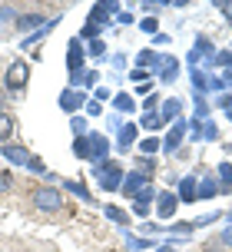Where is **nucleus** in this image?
I'll list each match as a JSON object with an SVG mask.
<instances>
[{"mask_svg": "<svg viewBox=\"0 0 232 252\" xmlns=\"http://www.w3.org/2000/svg\"><path fill=\"white\" fill-rule=\"evenodd\" d=\"M110 63H113L116 70H123V66H126V53H119V50H116L113 57H110Z\"/></svg>", "mask_w": 232, "mask_h": 252, "instance_id": "obj_48", "label": "nucleus"}, {"mask_svg": "<svg viewBox=\"0 0 232 252\" xmlns=\"http://www.w3.org/2000/svg\"><path fill=\"white\" fill-rule=\"evenodd\" d=\"M193 120H203V123L209 120V103H206V96H196V116H193Z\"/></svg>", "mask_w": 232, "mask_h": 252, "instance_id": "obj_38", "label": "nucleus"}, {"mask_svg": "<svg viewBox=\"0 0 232 252\" xmlns=\"http://www.w3.org/2000/svg\"><path fill=\"white\" fill-rule=\"evenodd\" d=\"M90 53H93V57H103V53H106V43H103V40H93V43H90Z\"/></svg>", "mask_w": 232, "mask_h": 252, "instance_id": "obj_50", "label": "nucleus"}, {"mask_svg": "<svg viewBox=\"0 0 232 252\" xmlns=\"http://www.w3.org/2000/svg\"><path fill=\"white\" fill-rule=\"evenodd\" d=\"M219 246H229V249H232V226H229V229H222V236H219Z\"/></svg>", "mask_w": 232, "mask_h": 252, "instance_id": "obj_52", "label": "nucleus"}, {"mask_svg": "<svg viewBox=\"0 0 232 252\" xmlns=\"http://www.w3.org/2000/svg\"><path fill=\"white\" fill-rule=\"evenodd\" d=\"M60 110H63V113H80V110H83V106H87V96H83V93H80V90H70L66 87L63 93H60Z\"/></svg>", "mask_w": 232, "mask_h": 252, "instance_id": "obj_7", "label": "nucleus"}, {"mask_svg": "<svg viewBox=\"0 0 232 252\" xmlns=\"http://www.w3.org/2000/svg\"><path fill=\"white\" fill-rule=\"evenodd\" d=\"M83 63H87L83 43H80V40H70V50H66V66H70V73H77V70H83Z\"/></svg>", "mask_w": 232, "mask_h": 252, "instance_id": "obj_14", "label": "nucleus"}, {"mask_svg": "<svg viewBox=\"0 0 232 252\" xmlns=\"http://www.w3.org/2000/svg\"><path fill=\"white\" fill-rule=\"evenodd\" d=\"M216 106H219V110H232V93H219V96H216Z\"/></svg>", "mask_w": 232, "mask_h": 252, "instance_id": "obj_45", "label": "nucleus"}, {"mask_svg": "<svg viewBox=\"0 0 232 252\" xmlns=\"http://www.w3.org/2000/svg\"><path fill=\"white\" fill-rule=\"evenodd\" d=\"M100 7H103L110 17H116V13H119V3H116V0H100Z\"/></svg>", "mask_w": 232, "mask_h": 252, "instance_id": "obj_47", "label": "nucleus"}, {"mask_svg": "<svg viewBox=\"0 0 232 252\" xmlns=\"http://www.w3.org/2000/svg\"><path fill=\"white\" fill-rule=\"evenodd\" d=\"M156 106H159V100H156L153 93H149V96L143 100V113H156Z\"/></svg>", "mask_w": 232, "mask_h": 252, "instance_id": "obj_46", "label": "nucleus"}, {"mask_svg": "<svg viewBox=\"0 0 232 252\" xmlns=\"http://www.w3.org/2000/svg\"><path fill=\"white\" fill-rule=\"evenodd\" d=\"M226 116H229V123H232V110H226Z\"/></svg>", "mask_w": 232, "mask_h": 252, "instance_id": "obj_57", "label": "nucleus"}, {"mask_svg": "<svg viewBox=\"0 0 232 252\" xmlns=\"http://www.w3.org/2000/svg\"><path fill=\"white\" fill-rule=\"evenodd\" d=\"M119 126H123V120H119V113H113L110 116V129H119Z\"/></svg>", "mask_w": 232, "mask_h": 252, "instance_id": "obj_55", "label": "nucleus"}, {"mask_svg": "<svg viewBox=\"0 0 232 252\" xmlns=\"http://www.w3.org/2000/svg\"><path fill=\"white\" fill-rule=\"evenodd\" d=\"M0 156H3V159H7L10 166H24V169H30V163L37 159V156L27 150V146H10V143L0 150Z\"/></svg>", "mask_w": 232, "mask_h": 252, "instance_id": "obj_5", "label": "nucleus"}, {"mask_svg": "<svg viewBox=\"0 0 232 252\" xmlns=\"http://www.w3.org/2000/svg\"><path fill=\"white\" fill-rule=\"evenodd\" d=\"M146 186V176H143L140 169H133V173H126V179H123V186H119V192L126 196V199H136V192Z\"/></svg>", "mask_w": 232, "mask_h": 252, "instance_id": "obj_11", "label": "nucleus"}, {"mask_svg": "<svg viewBox=\"0 0 232 252\" xmlns=\"http://www.w3.org/2000/svg\"><path fill=\"white\" fill-rule=\"evenodd\" d=\"M156 196H159V192H156V186H149V183H146V186L136 192V202H146V206H153Z\"/></svg>", "mask_w": 232, "mask_h": 252, "instance_id": "obj_31", "label": "nucleus"}, {"mask_svg": "<svg viewBox=\"0 0 232 252\" xmlns=\"http://www.w3.org/2000/svg\"><path fill=\"white\" fill-rule=\"evenodd\" d=\"M153 43H156V47H166V43H169V33H156Z\"/></svg>", "mask_w": 232, "mask_h": 252, "instance_id": "obj_53", "label": "nucleus"}, {"mask_svg": "<svg viewBox=\"0 0 232 252\" xmlns=\"http://www.w3.org/2000/svg\"><path fill=\"white\" fill-rule=\"evenodd\" d=\"M100 33H103V27H96V24H90V20H87V24H83V30H80V37L83 40H100Z\"/></svg>", "mask_w": 232, "mask_h": 252, "instance_id": "obj_32", "label": "nucleus"}, {"mask_svg": "<svg viewBox=\"0 0 232 252\" xmlns=\"http://www.w3.org/2000/svg\"><path fill=\"white\" fill-rule=\"evenodd\" d=\"M159 116H163V123H179L182 116V100L179 96H169V100L159 103Z\"/></svg>", "mask_w": 232, "mask_h": 252, "instance_id": "obj_10", "label": "nucleus"}, {"mask_svg": "<svg viewBox=\"0 0 232 252\" xmlns=\"http://www.w3.org/2000/svg\"><path fill=\"white\" fill-rule=\"evenodd\" d=\"M47 24V20H43V13H20V17H17V33H27V30H40V27Z\"/></svg>", "mask_w": 232, "mask_h": 252, "instance_id": "obj_16", "label": "nucleus"}, {"mask_svg": "<svg viewBox=\"0 0 232 252\" xmlns=\"http://www.w3.org/2000/svg\"><path fill=\"white\" fill-rule=\"evenodd\" d=\"M110 159V136L106 133H90V159L87 163L96 166V163H106Z\"/></svg>", "mask_w": 232, "mask_h": 252, "instance_id": "obj_4", "label": "nucleus"}, {"mask_svg": "<svg viewBox=\"0 0 232 252\" xmlns=\"http://www.w3.org/2000/svg\"><path fill=\"white\" fill-rule=\"evenodd\" d=\"M129 80H133L136 87H143V83H149V70H140V66H136V70H129Z\"/></svg>", "mask_w": 232, "mask_h": 252, "instance_id": "obj_41", "label": "nucleus"}, {"mask_svg": "<svg viewBox=\"0 0 232 252\" xmlns=\"http://www.w3.org/2000/svg\"><path fill=\"white\" fill-rule=\"evenodd\" d=\"M90 24H96V27H106V24H110V13H106L100 3H93V7H90Z\"/></svg>", "mask_w": 232, "mask_h": 252, "instance_id": "obj_29", "label": "nucleus"}, {"mask_svg": "<svg viewBox=\"0 0 232 252\" xmlns=\"http://www.w3.org/2000/svg\"><path fill=\"white\" fill-rule=\"evenodd\" d=\"M149 213H153V206H146V202H136V199H133V216H136V219H149Z\"/></svg>", "mask_w": 232, "mask_h": 252, "instance_id": "obj_42", "label": "nucleus"}, {"mask_svg": "<svg viewBox=\"0 0 232 252\" xmlns=\"http://www.w3.org/2000/svg\"><path fill=\"white\" fill-rule=\"evenodd\" d=\"M60 189H63V192H73V196H77V199H83V202H93V192L83 186L80 179H63V183H60Z\"/></svg>", "mask_w": 232, "mask_h": 252, "instance_id": "obj_20", "label": "nucleus"}, {"mask_svg": "<svg viewBox=\"0 0 232 252\" xmlns=\"http://www.w3.org/2000/svg\"><path fill=\"white\" fill-rule=\"evenodd\" d=\"M222 87L232 90V70H222Z\"/></svg>", "mask_w": 232, "mask_h": 252, "instance_id": "obj_54", "label": "nucleus"}, {"mask_svg": "<svg viewBox=\"0 0 232 252\" xmlns=\"http://www.w3.org/2000/svg\"><path fill=\"white\" fill-rule=\"evenodd\" d=\"M17 17H20V13L13 10L10 3H0V24H17Z\"/></svg>", "mask_w": 232, "mask_h": 252, "instance_id": "obj_37", "label": "nucleus"}, {"mask_svg": "<svg viewBox=\"0 0 232 252\" xmlns=\"http://www.w3.org/2000/svg\"><path fill=\"white\" fill-rule=\"evenodd\" d=\"M186 133H189V123H186V120L173 123V129H169L166 139H163V153H179V146H182V139H186Z\"/></svg>", "mask_w": 232, "mask_h": 252, "instance_id": "obj_6", "label": "nucleus"}, {"mask_svg": "<svg viewBox=\"0 0 232 252\" xmlns=\"http://www.w3.org/2000/svg\"><path fill=\"white\" fill-rule=\"evenodd\" d=\"M216 179H219V189H222V192H232V163H226V159H222V163L216 166Z\"/></svg>", "mask_w": 232, "mask_h": 252, "instance_id": "obj_21", "label": "nucleus"}, {"mask_svg": "<svg viewBox=\"0 0 232 252\" xmlns=\"http://www.w3.org/2000/svg\"><path fill=\"white\" fill-rule=\"evenodd\" d=\"M203 139H206V143H216V139H219V126L212 123V120L203 123Z\"/></svg>", "mask_w": 232, "mask_h": 252, "instance_id": "obj_36", "label": "nucleus"}, {"mask_svg": "<svg viewBox=\"0 0 232 252\" xmlns=\"http://www.w3.org/2000/svg\"><path fill=\"white\" fill-rule=\"evenodd\" d=\"M193 53H196V57H199L203 63H206V66H209V63L216 60V53H219V50L212 47V40H209L206 33H199V37L193 40Z\"/></svg>", "mask_w": 232, "mask_h": 252, "instance_id": "obj_9", "label": "nucleus"}, {"mask_svg": "<svg viewBox=\"0 0 232 252\" xmlns=\"http://www.w3.org/2000/svg\"><path fill=\"white\" fill-rule=\"evenodd\" d=\"M156 242L153 239H146V236H133V232H126V249L129 252H146V249H153Z\"/></svg>", "mask_w": 232, "mask_h": 252, "instance_id": "obj_23", "label": "nucleus"}, {"mask_svg": "<svg viewBox=\"0 0 232 252\" xmlns=\"http://www.w3.org/2000/svg\"><path fill=\"white\" fill-rule=\"evenodd\" d=\"M96 83H100L96 70H77V73H70V90L73 87H96Z\"/></svg>", "mask_w": 232, "mask_h": 252, "instance_id": "obj_19", "label": "nucleus"}, {"mask_svg": "<svg viewBox=\"0 0 232 252\" xmlns=\"http://www.w3.org/2000/svg\"><path fill=\"white\" fill-rule=\"evenodd\" d=\"M10 186H13V176H10V169H3L0 173V192H10Z\"/></svg>", "mask_w": 232, "mask_h": 252, "instance_id": "obj_44", "label": "nucleus"}, {"mask_svg": "<svg viewBox=\"0 0 232 252\" xmlns=\"http://www.w3.org/2000/svg\"><path fill=\"white\" fill-rule=\"evenodd\" d=\"M140 30H143V33H153V37H156V33H159V24H156V17H143Z\"/></svg>", "mask_w": 232, "mask_h": 252, "instance_id": "obj_43", "label": "nucleus"}, {"mask_svg": "<svg viewBox=\"0 0 232 252\" xmlns=\"http://www.w3.org/2000/svg\"><path fill=\"white\" fill-rule=\"evenodd\" d=\"M10 136H13V120L10 113H0V143H10Z\"/></svg>", "mask_w": 232, "mask_h": 252, "instance_id": "obj_28", "label": "nucleus"}, {"mask_svg": "<svg viewBox=\"0 0 232 252\" xmlns=\"http://www.w3.org/2000/svg\"><path fill=\"white\" fill-rule=\"evenodd\" d=\"M83 110H87L90 116H100V113H103V106H100L96 100H87V106H83Z\"/></svg>", "mask_w": 232, "mask_h": 252, "instance_id": "obj_51", "label": "nucleus"}, {"mask_svg": "<svg viewBox=\"0 0 232 252\" xmlns=\"http://www.w3.org/2000/svg\"><path fill=\"white\" fill-rule=\"evenodd\" d=\"M209 66H222V70H232V50H219V53H216V60L209 63Z\"/></svg>", "mask_w": 232, "mask_h": 252, "instance_id": "obj_35", "label": "nucleus"}, {"mask_svg": "<svg viewBox=\"0 0 232 252\" xmlns=\"http://www.w3.org/2000/svg\"><path fill=\"white\" fill-rule=\"evenodd\" d=\"M63 202H66V196H63V189H60V186H40V189H33V206H37L40 213H60Z\"/></svg>", "mask_w": 232, "mask_h": 252, "instance_id": "obj_2", "label": "nucleus"}, {"mask_svg": "<svg viewBox=\"0 0 232 252\" xmlns=\"http://www.w3.org/2000/svg\"><path fill=\"white\" fill-rule=\"evenodd\" d=\"M176 209H179V196L176 192H159L156 196V216L159 219H173Z\"/></svg>", "mask_w": 232, "mask_h": 252, "instance_id": "obj_8", "label": "nucleus"}, {"mask_svg": "<svg viewBox=\"0 0 232 252\" xmlns=\"http://www.w3.org/2000/svg\"><path fill=\"white\" fill-rule=\"evenodd\" d=\"M189 83H193V93H196V96H206V93H212V90H209V73L203 70V66H196L193 73H189Z\"/></svg>", "mask_w": 232, "mask_h": 252, "instance_id": "obj_17", "label": "nucleus"}, {"mask_svg": "<svg viewBox=\"0 0 232 252\" xmlns=\"http://www.w3.org/2000/svg\"><path fill=\"white\" fill-rule=\"evenodd\" d=\"M70 129H73V136H87V116H73Z\"/></svg>", "mask_w": 232, "mask_h": 252, "instance_id": "obj_40", "label": "nucleus"}, {"mask_svg": "<svg viewBox=\"0 0 232 252\" xmlns=\"http://www.w3.org/2000/svg\"><path fill=\"white\" fill-rule=\"evenodd\" d=\"M136 133H140V126L123 123V126H119V139H116V150H119V153L133 150V143H136Z\"/></svg>", "mask_w": 232, "mask_h": 252, "instance_id": "obj_15", "label": "nucleus"}, {"mask_svg": "<svg viewBox=\"0 0 232 252\" xmlns=\"http://www.w3.org/2000/svg\"><path fill=\"white\" fill-rule=\"evenodd\" d=\"M159 252H176V249H173V242H166V246H159Z\"/></svg>", "mask_w": 232, "mask_h": 252, "instance_id": "obj_56", "label": "nucleus"}, {"mask_svg": "<svg viewBox=\"0 0 232 252\" xmlns=\"http://www.w3.org/2000/svg\"><path fill=\"white\" fill-rule=\"evenodd\" d=\"M57 24H60V17H50V20H47V24L40 27V30H37V33H33V37H24V47H33L37 40H43V37H47V33H50V30H53V27H57Z\"/></svg>", "mask_w": 232, "mask_h": 252, "instance_id": "obj_24", "label": "nucleus"}, {"mask_svg": "<svg viewBox=\"0 0 232 252\" xmlns=\"http://www.w3.org/2000/svg\"><path fill=\"white\" fill-rule=\"evenodd\" d=\"M176 196H179V202H196L199 199V183H196V176H182L179 186H176Z\"/></svg>", "mask_w": 232, "mask_h": 252, "instance_id": "obj_12", "label": "nucleus"}, {"mask_svg": "<svg viewBox=\"0 0 232 252\" xmlns=\"http://www.w3.org/2000/svg\"><path fill=\"white\" fill-rule=\"evenodd\" d=\"M93 100H96V103L110 100V87H96V90H93Z\"/></svg>", "mask_w": 232, "mask_h": 252, "instance_id": "obj_49", "label": "nucleus"}, {"mask_svg": "<svg viewBox=\"0 0 232 252\" xmlns=\"http://www.w3.org/2000/svg\"><path fill=\"white\" fill-rule=\"evenodd\" d=\"M3 80H7V90H17V93H20V90L30 83V63L27 60H10Z\"/></svg>", "mask_w": 232, "mask_h": 252, "instance_id": "obj_3", "label": "nucleus"}, {"mask_svg": "<svg viewBox=\"0 0 232 252\" xmlns=\"http://www.w3.org/2000/svg\"><path fill=\"white\" fill-rule=\"evenodd\" d=\"M176 76H179V60L176 57H166L163 60V66H159V83H176Z\"/></svg>", "mask_w": 232, "mask_h": 252, "instance_id": "obj_18", "label": "nucleus"}, {"mask_svg": "<svg viewBox=\"0 0 232 252\" xmlns=\"http://www.w3.org/2000/svg\"><path fill=\"white\" fill-rule=\"evenodd\" d=\"M103 216L110 219V222H116V226H129V213L126 209H116V206H106Z\"/></svg>", "mask_w": 232, "mask_h": 252, "instance_id": "obj_26", "label": "nucleus"}, {"mask_svg": "<svg viewBox=\"0 0 232 252\" xmlns=\"http://www.w3.org/2000/svg\"><path fill=\"white\" fill-rule=\"evenodd\" d=\"M156 150H163V139L159 136H146L143 139V156H153Z\"/></svg>", "mask_w": 232, "mask_h": 252, "instance_id": "obj_34", "label": "nucleus"}, {"mask_svg": "<svg viewBox=\"0 0 232 252\" xmlns=\"http://www.w3.org/2000/svg\"><path fill=\"white\" fill-rule=\"evenodd\" d=\"M113 110H119V113H133V110H136V100H133L129 93H116L113 96Z\"/></svg>", "mask_w": 232, "mask_h": 252, "instance_id": "obj_25", "label": "nucleus"}, {"mask_svg": "<svg viewBox=\"0 0 232 252\" xmlns=\"http://www.w3.org/2000/svg\"><path fill=\"white\" fill-rule=\"evenodd\" d=\"M222 189H219V179L216 176H206L203 183H199V199H216Z\"/></svg>", "mask_w": 232, "mask_h": 252, "instance_id": "obj_22", "label": "nucleus"}, {"mask_svg": "<svg viewBox=\"0 0 232 252\" xmlns=\"http://www.w3.org/2000/svg\"><path fill=\"white\" fill-rule=\"evenodd\" d=\"M143 129H149V133H156V129H159V126H163V116L159 113H143Z\"/></svg>", "mask_w": 232, "mask_h": 252, "instance_id": "obj_30", "label": "nucleus"}, {"mask_svg": "<svg viewBox=\"0 0 232 252\" xmlns=\"http://www.w3.org/2000/svg\"><path fill=\"white\" fill-rule=\"evenodd\" d=\"M73 156H77V159H90V133L73 139Z\"/></svg>", "mask_w": 232, "mask_h": 252, "instance_id": "obj_27", "label": "nucleus"}, {"mask_svg": "<svg viewBox=\"0 0 232 252\" xmlns=\"http://www.w3.org/2000/svg\"><path fill=\"white\" fill-rule=\"evenodd\" d=\"M0 106H3V93H0ZM0 113H3V110H0Z\"/></svg>", "mask_w": 232, "mask_h": 252, "instance_id": "obj_58", "label": "nucleus"}, {"mask_svg": "<svg viewBox=\"0 0 232 252\" xmlns=\"http://www.w3.org/2000/svg\"><path fill=\"white\" fill-rule=\"evenodd\" d=\"M140 7H143V13H149V17H153V13H159L163 7H169V0H143Z\"/></svg>", "mask_w": 232, "mask_h": 252, "instance_id": "obj_33", "label": "nucleus"}, {"mask_svg": "<svg viewBox=\"0 0 232 252\" xmlns=\"http://www.w3.org/2000/svg\"><path fill=\"white\" fill-rule=\"evenodd\" d=\"M90 173H93L96 179H100V189H103V192H119L123 179H126L123 166H119V163H113V159H106V163L90 166Z\"/></svg>", "mask_w": 232, "mask_h": 252, "instance_id": "obj_1", "label": "nucleus"}, {"mask_svg": "<svg viewBox=\"0 0 232 252\" xmlns=\"http://www.w3.org/2000/svg\"><path fill=\"white\" fill-rule=\"evenodd\" d=\"M163 60H166V57H163V53H156V50H140L133 63H136L140 70H156V73H159V66H163Z\"/></svg>", "mask_w": 232, "mask_h": 252, "instance_id": "obj_13", "label": "nucleus"}, {"mask_svg": "<svg viewBox=\"0 0 232 252\" xmlns=\"http://www.w3.org/2000/svg\"><path fill=\"white\" fill-rule=\"evenodd\" d=\"M229 222H232V213H229Z\"/></svg>", "mask_w": 232, "mask_h": 252, "instance_id": "obj_59", "label": "nucleus"}, {"mask_svg": "<svg viewBox=\"0 0 232 252\" xmlns=\"http://www.w3.org/2000/svg\"><path fill=\"white\" fill-rule=\"evenodd\" d=\"M136 169H140L143 176H149V173H156V159H153V156H140V163H136Z\"/></svg>", "mask_w": 232, "mask_h": 252, "instance_id": "obj_39", "label": "nucleus"}]
</instances>
